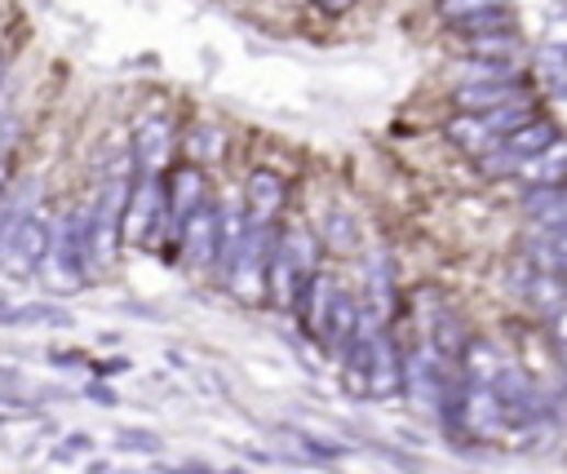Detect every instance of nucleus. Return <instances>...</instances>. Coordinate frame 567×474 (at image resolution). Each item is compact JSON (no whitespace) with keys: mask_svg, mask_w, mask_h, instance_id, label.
<instances>
[{"mask_svg":"<svg viewBox=\"0 0 567 474\" xmlns=\"http://www.w3.org/2000/svg\"><path fill=\"white\" fill-rule=\"evenodd\" d=\"M452 71L462 76V84H492V80H514L519 76L514 63H492V58H457Z\"/></svg>","mask_w":567,"mask_h":474,"instance_id":"a878e982","label":"nucleus"},{"mask_svg":"<svg viewBox=\"0 0 567 474\" xmlns=\"http://www.w3.org/2000/svg\"><path fill=\"white\" fill-rule=\"evenodd\" d=\"M169 147H173V125H169V115H147L143 129L134 134V147H129L134 173H160Z\"/></svg>","mask_w":567,"mask_h":474,"instance_id":"ddd939ff","label":"nucleus"},{"mask_svg":"<svg viewBox=\"0 0 567 474\" xmlns=\"http://www.w3.org/2000/svg\"><path fill=\"white\" fill-rule=\"evenodd\" d=\"M549 337L567 350V311H558V315H549Z\"/></svg>","mask_w":567,"mask_h":474,"instance_id":"58836bf2","label":"nucleus"},{"mask_svg":"<svg viewBox=\"0 0 567 474\" xmlns=\"http://www.w3.org/2000/svg\"><path fill=\"white\" fill-rule=\"evenodd\" d=\"M84 474H111V461H102V456H98V461H89V465H84Z\"/></svg>","mask_w":567,"mask_h":474,"instance_id":"a19ab883","label":"nucleus"},{"mask_svg":"<svg viewBox=\"0 0 567 474\" xmlns=\"http://www.w3.org/2000/svg\"><path fill=\"white\" fill-rule=\"evenodd\" d=\"M368 448H373L377 456H386V461H390L395 470H408V474H426V465H421L417 456H408L404 448H390V443H368Z\"/></svg>","mask_w":567,"mask_h":474,"instance_id":"7c9ffc66","label":"nucleus"},{"mask_svg":"<svg viewBox=\"0 0 567 474\" xmlns=\"http://www.w3.org/2000/svg\"><path fill=\"white\" fill-rule=\"evenodd\" d=\"M134 173H111L98 191V200L84 208L89 222V271H106L121 258V230H125V200H129Z\"/></svg>","mask_w":567,"mask_h":474,"instance_id":"f257e3e1","label":"nucleus"},{"mask_svg":"<svg viewBox=\"0 0 567 474\" xmlns=\"http://www.w3.org/2000/svg\"><path fill=\"white\" fill-rule=\"evenodd\" d=\"M84 399H93L98 408H116V404H121V395L111 391L106 382H89V386H84Z\"/></svg>","mask_w":567,"mask_h":474,"instance_id":"72a5a7b5","label":"nucleus"},{"mask_svg":"<svg viewBox=\"0 0 567 474\" xmlns=\"http://www.w3.org/2000/svg\"><path fill=\"white\" fill-rule=\"evenodd\" d=\"M545 45H554V49H567V19H554V23H545Z\"/></svg>","mask_w":567,"mask_h":474,"instance_id":"c9c22d12","label":"nucleus"},{"mask_svg":"<svg viewBox=\"0 0 567 474\" xmlns=\"http://www.w3.org/2000/svg\"><path fill=\"white\" fill-rule=\"evenodd\" d=\"M49 364L54 369H93V360L84 350H49Z\"/></svg>","mask_w":567,"mask_h":474,"instance_id":"473e14b6","label":"nucleus"},{"mask_svg":"<svg viewBox=\"0 0 567 474\" xmlns=\"http://www.w3.org/2000/svg\"><path fill=\"white\" fill-rule=\"evenodd\" d=\"M76 315L63 302H14L0 306V328H71Z\"/></svg>","mask_w":567,"mask_h":474,"instance_id":"dca6fc26","label":"nucleus"},{"mask_svg":"<svg viewBox=\"0 0 567 474\" xmlns=\"http://www.w3.org/2000/svg\"><path fill=\"white\" fill-rule=\"evenodd\" d=\"M332 293H337V280H332L328 271H315V275L302 284L297 302H293V315H297L302 332H306V337H315V341H319V332H324V324H328Z\"/></svg>","mask_w":567,"mask_h":474,"instance_id":"f8f14e48","label":"nucleus"},{"mask_svg":"<svg viewBox=\"0 0 567 474\" xmlns=\"http://www.w3.org/2000/svg\"><path fill=\"white\" fill-rule=\"evenodd\" d=\"M280 435L293 439V443H297V456H306L310 465H324V461H337V456L351 452V443L324 439V435H315V430H306V426H280Z\"/></svg>","mask_w":567,"mask_h":474,"instance_id":"412c9836","label":"nucleus"},{"mask_svg":"<svg viewBox=\"0 0 567 474\" xmlns=\"http://www.w3.org/2000/svg\"><path fill=\"white\" fill-rule=\"evenodd\" d=\"M160 474H213L204 461H186V465H156Z\"/></svg>","mask_w":567,"mask_h":474,"instance_id":"4c0bfd02","label":"nucleus"},{"mask_svg":"<svg viewBox=\"0 0 567 474\" xmlns=\"http://www.w3.org/2000/svg\"><path fill=\"white\" fill-rule=\"evenodd\" d=\"M0 80H5V63H0Z\"/></svg>","mask_w":567,"mask_h":474,"instance_id":"a18cd8bd","label":"nucleus"},{"mask_svg":"<svg viewBox=\"0 0 567 474\" xmlns=\"http://www.w3.org/2000/svg\"><path fill=\"white\" fill-rule=\"evenodd\" d=\"M462 430L475 435V439H506L510 435V421H506V408L497 399L492 386H470L466 382V399H462Z\"/></svg>","mask_w":567,"mask_h":474,"instance_id":"0eeeda50","label":"nucleus"},{"mask_svg":"<svg viewBox=\"0 0 567 474\" xmlns=\"http://www.w3.org/2000/svg\"><path fill=\"white\" fill-rule=\"evenodd\" d=\"M217 204L208 200V204H200L195 213H191V222L182 226V240H178V249L186 253V267H195V271H213L217 267Z\"/></svg>","mask_w":567,"mask_h":474,"instance_id":"6e6552de","label":"nucleus"},{"mask_svg":"<svg viewBox=\"0 0 567 474\" xmlns=\"http://www.w3.org/2000/svg\"><path fill=\"white\" fill-rule=\"evenodd\" d=\"M116 448H121V452H147V456H156L165 443H160V435H156V430L125 426V430H116Z\"/></svg>","mask_w":567,"mask_h":474,"instance_id":"c756f323","label":"nucleus"},{"mask_svg":"<svg viewBox=\"0 0 567 474\" xmlns=\"http://www.w3.org/2000/svg\"><path fill=\"white\" fill-rule=\"evenodd\" d=\"M466 58H492V63H514L523 58V36L519 32H497V36H475L466 41Z\"/></svg>","mask_w":567,"mask_h":474,"instance_id":"4be33fe9","label":"nucleus"},{"mask_svg":"<svg viewBox=\"0 0 567 474\" xmlns=\"http://www.w3.org/2000/svg\"><path fill=\"white\" fill-rule=\"evenodd\" d=\"M76 452H93V435H84V430H76V435H67L58 448H54V461H71Z\"/></svg>","mask_w":567,"mask_h":474,"instance_id":"2f4dec72","label":"nucleus"},{"mask_svg":"<svg viewBox=\"0 0 567 474\" xmlns=\"http://www.w3.org/2000/svg\"><path fill=\"white\" fill-rule=\"evenodd\" d=\"M134 364L125 360V354H111V360H102V364H93V373L98 377H116V373H129Z\"/></svg>","mask_w":567,"mask_h":474,"instance_id":"f704fd0d","label":"nucleus"},{"mask_svg":"<svg viewBox=\"0 0 567 474\" xmlns=\"http://www.w3.org/2000/svg\"><path fill=\"white\" fill-rule=\"evenodd\" d=\"M434 5H439L443 23H462V19H475L484 10H501V5H510V0H434Z\"/></svg>","mask_w":567,"mask_h":474,"instance_id":"c85d7f7f","label":"nucleus"},{"mask_svg":"<svg viewBox=\"0 0 567 474\" xmlns=\"http://www.w3.org/2000/svg\"><path fill=\"white\" fill-rule=\"evenodd\" d=\"M49 230L54 222L45 213H32V217H14L5 240H0V271L5 275H36L45 253H49Z\"/></svg>","mask_w":567,"mask_h":474,"instance_id":"20e7f679","label":"nucleus"},{"mask_svg":"<svg viewBox=\"0 0 567 474\" xmlns=\"http://www.w3.org/2000/svg\"><path fill=\"white\" fill-rule=\"evenodd\" d=\"M226 474H245V470H236V465H231V470H226Z\"/></svg>","mask_w":567,"mask_h":474,"instance_id":"37998d69","label":"nucleus"},{"mask_svg":"<svg viewBox=\"0 0 567 474\" xmlns=\"http://www.w3.org/2000/svg\"><path fill=\"white\" fill-rule=\"evenodd\" d=\"M165 235H169V217H165V182H160V173H134L129 200H125L121 240L134 245V249H156Z\"/></svg>","mask_w":567,"mask_h":474,"instance_id":"f03ea898","label":"nucleus"},{"mask_svg":"<svg viewBox=\"0 0 567 474\" xmlns=\"http://www.w3.org/2000/svg\"><path fill=\"white\" fill-rule=\"evenodd\" d=\"M563 354H567V350H563ZM563 377H567V360H563Z\"/></svg>","mask_w":567,"mask_h":474,"instance_id":"c03bdc74","label":"nucleus"},{"mask_svg":"<svg viewBox=\"0 0 567 474\" xmlns=\"http://www.w3.org/2000/svg\"><path fill=\"white\" fill-rule=\"evenodd\" d=\"M222 151H226V134H222L217 125H195V129L186 134V156H191L195 169L222 160Z\"/></svg>","mask_w":567,"mask_h":474,"instance_id":"bb28decb","label":"nucleus"},{"mask_svg":"<svg viewBox=\"0 0 567 474\" xmlns=\"http://www.w3.org/2000/svg\"><path fill=\"white\" fill-rule=\"evenodd\" d=\"M288 204V182L271 169H253L245 182V217L249 226H275V217Z\"/></svg>","mask_w":567,"mask_h":474,"instance_id":"9d476101","label":"nucleus"},{"mask_svg":"<svg viewBox=\"0 0 567 474\" xmlns=\"http://www.w3.org/2000/svg\"><path fill=\"white\" fill-rule=\"evenodd\" d=\"M452 369H457V364H447L430 341L417 346V350H408V354H404V391H408V399L421 404V408H434Z\"/></svg>","mask_w":567,"mask_h":474,"instance_id":"39448f33","label":"nucleus"},{"mask_svg":"<svg viewBox=\"0 0 567 474\" xmlns=\"http://www.w3.org/2000/svg\"><path fill=\"white\" fill-rule=\"evenodd\" d=\"M245 461H253V465H275V452H262V448H253V443H240L236 448Z\"/></svg>","mask_w":567,"mask_h":474,"instance_id":"e433bc0d","label":"nucleus"},{"mask_svg":"<svg viewBox=\"0 0 567 474\" xmlns=\"http://www.w3.org/2000/svg\"><path fill=\"white\" fill-rule=\"evenodd\" d=\"M447 27L457 32L462 41H475V36H497V32H519V23H514V10H510V5H501V10H484V14H475V19L447 23Z\"/></svg>","mask_w":567,"mask_h":474,"instance_id":"5701e85b","label":"nucleus"},{"mask_svg":"<svg viewBox=\"0 0 567 474\" xmlns=\"http://www.w3.org/2000/svg\"><path fill=\"white\" fill-rule=\"evenodd\" d=\"M541 115V102H536V93H528V98H514V102H506V106H497V111H484L479 121H484V129L501 143V138H510V134H519L523 125H532Z\"/></svg>","mask_w":567,"mask_h":474,"instance_id":"6ab92c4d","label":"nucleus"},{"mask_svg":"<svg viewBox=\"0 0 567 474\" xmlns=\"http://www.w3.org/2000/svg\"><path fill=\"white\" fill-rule=\"evenodd\" d=\"M541 63V84L554 102H567V49H554V45H541L536 54Z\"/></svg>","mask_w":567,"mask_h":474,"instance_id":"393cba45","label":"nucleus"},{"mask_svg":"<svg viewBox=\"0 0 567 474\" xmlns=\"http://www.w3.org/2000/svg\"><path fill=\"white\" fill-rule=\"evenodd\" d=\"M532 93V76L519 71L514 80H492V84H457L452 89V106L466 111V115H484V111H497L514 98H528Z\"/></svg>","mask_w":567,"mask_h":474,"instance_id":"1a4fd4ad","label":"nucleus"},{"mask_svg":"<svg viewBox=\"0 0 567 474\" xmlns=\"http://www.w3.org/2000/svg\"><path fill=\"white\" fill-rule=\"evenodd\" d=\"M324 240H328L337 253H351V249L360 245V226H355L342 208H332V213L324 217Z\"/></svg>","mask_w":567,"mask_h":474,"instance_id":"cd10ccee","label":"nucleus"},{"mask_svg":"<svg viewBox=\"0 0 567 474\" xmlns=\"http://www.w3.org/2000/svg\"><path fill=\"white\" fill-rule=\"evenodd\" d=\"M310 5H319L324 14H347V10L360 5V0H310Z\"/></svg>","mask_w":567,"mask_h":474,"instance_id":"ea45409f","label":"nucleus"},{"mask_svg":"<svg viewBox=\"0 0 567 474\" xmlns=\"http://www.w3.org/2000/svg\"><path fill=\"white\" fill-rule=\"evenodd\" d=\"M5 187H10V160H0V200H5Z\"/></svg>","mask_w":567,"mask_h":474,"instance_id":"79ce46f5","label":"nucleus"},{"mask_svg":"<svg viewBox=\"0 0 567 474\" xmlns=\"http://www.w3.org/2000/svg\"><path fill=\"white\" fill-rule=\"evenodd\" d=\"M208 204V191H204V173L195 165H178L165 182V217H169V249H178L182 240V226L191 222V213Z\"/></svg>","mask_w":567,"mask_h":474,"instance_id":"423d86ee","label":"nucleus"},{"mask_svg":"<svg viewBox=\"0 0 567 474\" xmlns=\"http://www.w3.org/2000/svg\"><path fill=\"white\" fill-rule=\"evenodd\" d=\"M360 311H364V306H360L347 289H337V293H332V306H328V324H324V332H319V346L342 350V346L351 341L355 324H360Z\"/></svg>","mask_w":567,"mask_h":474,"instance_id":"a211bd4d","label":"nucleus"},{"mask_svg":"<svg viewBox=\"0 0 567 474\" xmlns=\"http://www.w3.org/2000/svg\"><path fill=\"white\" fill-rule=\"evenodd\" d=\"M519 293L541 311V315H558L567 311V280L554 275V271H532L528 262H519Z\"/></svg>","mask_w":567,"mask_h":474,"instance_id":"f3484780","label":"nucleus"},{"mask_svg":"<svg viewBox=\"0 0 567 474\" xmlns=\"http://www.w3.org/2000/svg\"><path fill=\"white\" fill-rule=\"evenodd\" d=\"M443 138L457 147V151H466V156H488L492 147H497V138L484 129V121L479 115H466V111H457V115H447V125H443Z\"/></svg>","mask_w":567,"mask_h":474,"instance_id":"aec40b11","label":"nucleus"},{"mask_svg":"<svg viewBox=\"0 0 567 474\" xmlns=\"http://www.w3.org/2000/svg\"><path fill=\"white\" fill-rule=\"evenodd\" d=\"M404 391V350L390 337V328H382L377 350H373V369H368V399H395Z\"/></svg>","mask_w":567,"mask_h":474,"instance_id":"9b49d317","label":"nucleus"},{"mask_svg":"<svg viewBox=\"0 0 567 474\" xmlns=\"http://www.w3.org/2000/svg\"><path fill=\"white\" fill-rule=\"evenodd\" d=\"M514 182H523L528 191H532V187H563V182H567V138L558 134L545 151L528 156V160L514 169Z\"/></svg>","mask_w":567,"mask_h":474,"instance_id":"4468645a","label":"nucleus"},{"mask_svg":"<svg viewBox=\"0 0 567 474\" xmlns=\"http://www.w3.org/2000/svg\"><path fill=\"white\" fill-rule=\"evenodd\" d=\"M523 213L532 217V226L541 235L567 230V182L563 187H532V191H523Z\"/></svg>","mask_w":567,"mask_h":474,"instance_id":"2eb2a0df","label":"nucleus"},{"mask_svg":"<svg viewBox=\"0 0 567 474\" xmlns=\"http://www.w3.org/2000/svg\"><path fill=\"white\" fill-rule=\"evenodd\" d=\"M275 230L280 226H249L236 262L226 267V275H222V284L231 289L245 306H262L267 302V262H271V249H275Z\"/></svg>","mask_w":567,"mask_h":474,"instance_id":"7ed1b4c3","label":"nucleus"},{"mask_svg":"<svg viewBox=\"0 0 567 474\" xmlns=\"http://www.w3.org/2000/svg\"><path fill=\"white\" fill-rule=\"evenodd\" d=\"M558 138V129H554V121H545V115H536L532 125H523L519 134H510V138H501V147H510L519 160H528V156H536V151H545L549 143Z\"/></svg>","mask_w":567,"mask_h":474,"instance_id":"b1692460","label":"nucleus"}]
</instances>
